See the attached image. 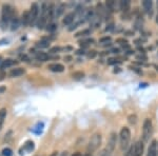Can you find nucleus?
Segmentation results:
<instances>
[{
	"label": "nucleus",
	"instance_id": "1",
	"mask_svg": "<svg viewBox=\"0 0 158 156\" xmlns=\"http://www.w3.org/2000/svg\"><path fill=\"white\" fill-rule=\"evenodd\" d=\"M15 15H16V13H15L14 9L11 6L3 4L1 11V18H0V27H1V30H6V27L11 23V20Z\"/></svg>",
	"mask_w": 158,
	"mask_h": 156
},
{
	"label": "nucleus",
	"instance_id": "2",
	"mask_svg": "<svg viewBox=\"0 0 158 156\" xmlns=\"http://www.w3.org/2000/svg\"><path fill=\"white\" fill-rule=\"evenodd\" d=\"M119 148L121 151H127L130 148V141H131V131L128 127H122L118 135Z\"/></svg>",
	"mask_w": 158,
	"mask_h": 156
},
{
	"label": "nucleus",
	"instance_id": "3",
	"mask_svg": "<svg viewBox=\"0 0 158 156\" xmlns=\"http://www.w3.org/2000/svg\"><path fill=\"white\" fill-rule=\"evenodd\" d=\"M101 142H102V136H101L100 133H95V134L92 135L88 142V147H86V151H88L89 154L96 152L101 145Z\"/></svg>",
	"mask_w": 158,
	"mask_h": 156
},
{
	"label": "nucleus",
	"instance_id": "4",
	"mask_svg": "<svg viewBox=\"0 0 158 156\" xmlns=\"http://www.w3.org/2000/svg\"><path fill=\"white\" fill-rule=\"evenodd\" d=\"M153 132H154V128H153V122L151 118H146L142 124V141L148 142L153 136Z\"/></svg>",
	"mask_w": 158,
	"mask_h": 156
},
{
	"label": "nucleus",
	"instance_id": "5",
	"mask_svg": "<svg viewBox=\"0 0 158 156\" xmlns=\"http://www.w3.org/2000/svg\"><path fill=\"white\" fill-rule=\"evenodd\" d=\"M30 14V27L36 25V22L39 18V6L38 3H33L31 6V9L29 10Z\"/></svg>",
	"mask_w": 158,
	"mask_h": 156
},
{
	"label": "nucleus",
	"instance_id": "6",
	"mask_svg": "<svg viewBox=\"0 0 158 156\" xmlns=\"http://www.w3.org/2000/svg\"><path fill=\"white\" fill-rule=\"evenodd\" d=\"M117 141H118V135H117L116 132H112L111 134H110L108 144H106V148L109 151H111V152H114V150H115V148H116V145H117Z\"/></svg>",
	"mask_w": 158,
	"mask_h": 156
},
{
	"label": "nucleus",
	"instance_id": "7",
	"mask_svg": "<svg viewBox=\"0 0 158 156\" xmlns=\"http://www.w3.org/2000/svg\"><path fill=\"white\" fill-rule=\"evenodd\" d=\"M144 152V142L141 139L137 140L133 145V156H143Z\"/></svg>",
	"mask_w": 158,
	"mask_h": 156
},
{
	"label": "nucleus",
	"instance_id": "8",
	"mask_svg": "<svg viewBox=\"0 0 158 156\" xmlns=\"http://www.w3.org/2000/svg\"><path fill=\"white\" fill-rule=\"evenodd\" d=\"M141 6L143 7V11L147 15H149L150 17L153 16V13H154V10H153V6H154V3L151 0H143L141 2Z\"/></svg>",
	"mask_w": 158,
	"mask_h": 156
},
{
	"label": "nucleus",
	"instance_id": "9",
	"mask_svg": "<svg viewBox=\"0 0 158 156\" xmlns=\"http://www.w3.org/2000/svg\"><path fill=\"white\" fill-rule=\"evenodd\" d=\"M157 147H158V141L156 139H153L149 145L147 151V156H157Z\"/></svg>",
	"mask_w": 158,
	"mask_h": 156
},
{
	"label": "nucleus",
	"instance_id": "10",
	"mask_svg": "<svg viewBox=\"0 0 158 156\" xmlns=\"http://www.w3.org/2000/svg\"><path fill=\"white\" fill-rule=\"evenodd\" d=\"M76 20V15L74 12H71V13H68L67 15L64 16V18L62 19V23L65 25V27H71L74 21Z\"/></svg>",
	"mask_w": 158,
	"mask_h": 156
},
{
	"label": "nucleus",
	"instance_id": "11",
	"mask_svg": "<svg viewBox=\"0 0 158 156\" xmlns=\"http://www.w3.org/2000/svg\"><path fill=\"white\" fill-rule=\"evenodd\" d=\"M36 27L38 30H43L47 29L48 27V18L45 15H40V17L38 18L37 22H36Z\"/></svg>",
	"mask_w": 158,
	"mask_h": 156
},
{
	"label": "nucleus",
	"instance_id": "12",
	"mask_svg": "<svg viewBox=\"0 0 158 156\" xmlns=\"http://www.w3.org/2000/svg\"><path fill=\"white\" fill-rule=\"evenodd\" d=\"M104 6H106V10H108L110 13H113V12L117 11V9L119 10L118 2L114 1V0H106V3H104Z\"/></svg>",
	"mask_w": 158,
	"mask_h": 156
},
{
	"label": "nucleus",
	"instance_id": "13",
	"mask_svg": "<svg viewBox=\"0 0 158 156\" xmlns=\"http://www.w3.org/2000/svg\"><path fill=\"white\" fill-rule=\"evenodd\" d=\"M118 6L119 10L122 13H128L131 9V1L130 0H120V1H118Z\"/></svg>",
	"mask_w": 158,
	"mask_h": 156
},
{
	"label": "nucleus",
	"instance_id": "14",
	"mask_svg": "<svg viewBox=\"0 0 158 156\" xmlns=\"http://www.w3.org/2000/svg\"><path fill=\"white\" fill-rule=\"evenodd\" d=\"M48 69L51 71V72L54 73H61L64 71V65H61V63H51V65H48Z\"/></svg>",
	"mask_w": 158,
	"mask_h": 156
},
{
	"label": "nucleus",
	"instance_id": "15",
	"mask_svg": "<svg viewBox=\"0 0 158 156\" xmlns=\"http://www.w3.org/2000/svg\"><path fill=\"white\" fill-rule=\"evenodd\" d=\"M17 63H18V61H16L14 59H11V58H7V59L2 60L1 65H0V69H1V70H4V69L14 66L15 65H17Z\"/></svg>",
	"mask_w": 158,
	"mask_h": 156
},
{
	"label": "nucleus",
	"instance_id": "16",
	"mask_svg": "<svg viewBox=\"0 0 158 156\" xmlns=\"http://www.w3.org/2000/svg\"><path fill=\"white\" fill-rule=\"evenodd\" d=\"M20 23L23 27H27V25H30V14L29 11H24L22 13L21 17H20Z\"/></svg>",
	"mask_w": 158,
	"mask_h": 156
},
{
	"label": "nucleus",
	"instance_id": "17",
	"mask_svg": "<svg viewBox=\"0 0 158 156\" xmlns=\"http://www.w3.org/2000/svg\"><path fill=\"white\" fill-rule=\"evenodd\" d=\"M143 22H144V19H143V16L141 14H138L135 18V22H134V27L136 30H141L142 27H143Z\"/></svg>",
	"mask_w": 158,
	"mask_h": 156
},
{
	"label": "nucleus",
	"instance_id": "18",
	"mask_svg": "<svg viewBox=\"0 0 158 156\" xmlns=\"http://www.w3.org/2000/svg\"><path fill=\"white\" fill-rule=\"evenodd\" d=\"M23 74H25V70L23 68H15L12 69L11 72L9 73V75L11 77H19V76H22Z\"/></svg>",
	"mask_w": 158,
	"mask_h": 156
},
{
	"label": "nucleus",
	"instance_id": "19",
	"mask_svg": "<svg viewBox=\"0 0 158 156\" xmlns=\"http://www.w3.org/2000/svg\"><path fill=\"white\" fill-rule=\"evenodd\" d=\"M35 58L36 60L40 61V62H44V61H48L50 59V56L44 52H36L35 53Z\"/></svg>",
	"mask_w": 158,
	"mask_h": 156
},
{
	"label": "nucleus",
	"instance_id": "20",
	"mask_svg": "<svg viewBox=\"0 0 158 156\" xmlns=\"http://www.w3.org/2000/svg\"><path fill=\"white\" fill-rule=\"evenodd\" d=\"M20 18L17 15H15L14 17H13V19L11 20V23H10V25H11V30L12 31H16L18 30V27H20Z\"/></svg>",
	"mask_w": 158,
	"mask_h": 156
},
{
	"label": "nucleus",
	"instance_id": "21",
	"mask_svg": "<svg viewBox=\"0 0 158 156\" xmlns=\"http://www.w3.org/2000/svg\"><path fill=\"white\" fill-rule=\"evenodd\" d=\"M65 10V4L59 3L57 4V6H55V18H59L60 16H62V14L64 13Z\"/></svg>",
	"mask_w": 158,
	"mask_h": 156
},
{
	"label": "nucleus",
	"instance_id": "22",
	"mask_svg": "<svg viewBox=\"0 0 158 156\" xmlns=\"http://www.w3.org/2000/svg\"><path fill=\"white\" fill-rule=\"evenodd\" d=\"M6 115H7V110L6 108L0 109V131H1L2 127H3L4 120L6 118Z\"/></svg>",
	"mask_w": 158,
	"mask_h": 156
},
{
	"label": "nucleus",
	"instance_id": "23",
	"mask_svg": "<svg viewBox=\"0 0 158 156\" xmlns=\"http://www.w3.org/2000/svg\"><path fill=\"white\" fill-rule=\"evenodd\" d=\"M91 33H92V30L91 29H83V30L79 31L78 33H76L75 37L76 38H80V37L85 38V37H88L89 35H91Z\"/></svg>",
	"mask_w": 158,
	"mask_h": 156
},
{
	"label": "nucleus",
	"instance_id": "24",
	"mask_svg": "<svg viewBox=\"0 0 158 156\" xmlns=\"http://www.w3.org/2000/svg\"><path fill=\"white\" fill-rule=\"evenodd\" d=\"M36 47L38 48H47L50 47V40H47V39H42L40 41L36 42Z\"/></svg>",
	"mask_w": 158,
	"mask_h": 156
},
{
	"label": "nucleus",
	"instance_id": "25",
	"mask_svg": "<svg viewBox=\"0 0 158 156\" xmlns=\"http://www.w3.org/2000/svg\"><path fill=\"white\" fill-rule=\"evenodd\" d=\"M23 148H24L25 151H27V152H32V151L34 150V148H35L34 141H32V140H27V141L24 144Z\"/></svg>",
	"mask_w": 158,
	"mask_h": 156
},
{
	"label": "nucleus",
	"instance_id": "26",
	"mask_svg": "<svg viewBox=\"0 0 158 156\" xmlns=\"http://www.w3.org/2000/svg\"><path fill=\"white\" fill-rule=\"evenodd\" d=\"M138 121V117H137L136 114H130L128 116V122L132 126H135Z\"/></svg>",
	"mask_w": 158,
	"mask_h": 156
},
{
	"label": "nucleus",
	"instance_id": "27",
	"mask_svg": "<svg viewBox=\"0 0 158 156\" xmlns=\"http://www.w3.org/2000/svg\"><path fill=\"white\" fill-rule=\"evenodd\" d=\"M97 55H98V53H97V51H95V50H90L86 52V58H88V59H94V58L97 57Z\"/></svg>",
	"mask_w": 158,
	"mask_h": 156
},
{
	"label": "nucleus",
	"instance_id": "28",
	"mask_svg": "<svg viewBox=\"0 0 158 156\" xmlns=\"http://www.w3.org/2000/svg\"><path fill=\"white\" fill-rule=\"evenodd\" d=\"M115 42H116V43H118V44H120L121 47H122V45L129 44L128 39H127V38H124V37H119V38H116Z\"/></svg>",
	"mask_w": 158,
	"mask_h": 156
},
{
	"label": "nucleus",
	"instance_id": "29",
	"mask_svg": "<svg viewBox=\"0 0 158 156\" xmlns=\"http://www.w3.org/2000/svg\"><path fill=\"white\" fill-rule=\"evenodd\" d=\"M97 156H113V152H111V151H109L106 148H104V149H102L98 153Z\"/></svg>",
	"mask_w": 158,
	"mask_h": 156
},
{
	"label": "nucleus",
	"instance_id": "30",
	"mask_svg": "<svg viewBox=\"0 0 158 156\" xmlns=\"http://www.w3.org/2000/svg\"><path fill=\"white\" fill-rule=\"evenodd\" d=\"M57 23L56 22H53V23H50V24H48V27H47V30H48V32H50V33H54L56 30H57Z\"/></svg>",
	"mask_w": 158,
	"mask_h": 156
},
{
	"label": "nucleus",
	"instance_id": "31",
	"mask_svg": "<svg viewBox=\"0 0 158 156\" xmlns=\"http://www.w3.org/2000/svg\"><path fill=\"white\" fill-rule=\"evenodd\" d=\"M121 63V60L117 59V58H109L108 59V65H116Z\"/></svg>",
	"mask_w": 158,
	"mask_h": 156
},
{
	"label": "nucleus",
	"instance_id": "32",
	"mask_svg": "<svg viewBox=\"0 0 158 156\" xmlns=\"http://www.w3.org/2000/svg\"><path fill=\"white\" fill-rule=\"evenodd\" d=\"M115 29V22L114 21H109L106 23V32H111V31H114Z\"/></svg>",
	"mask_w": 158,
	"mask_h": 156
},
{
	"label": "nucleus",
	"instance_id": "33",
	"mask_svg": "<svg viewBox=\"0 0 158 156\" xmlns=\"http://www.w3.org/2000/svg\"><path fill=\"white\" fill-rule=\"evenodd\" d=\"M95 42V40L93 39V38H82V39L79 41V43H85V44H93V43Z\"/></svg>",
	"mask_w": 158,
	"mask_h": 156
},
{
	"label": "nucleus",
	"instance_id": "34",
	"mask_svg": "<svg viewBox=\"0 0 158 156\" xmlns=\"http://www.w3.org/2000/svg\"><path fill=\"white\" fill-rule=\"evenodd\" d=\"M73 78L76 79V80H80V79H82L85 77V73L83 72H75L73 74Z\"/></svg>",
	"mask_w": 158,
	"mask_h": 156
},
{
	"label": "nucleus",
	"instance_id": "35",
	"mask_svg": "<svg viewBox=\"0 0 158 156\" xmlns=\"http://www.w3.org/2000/svg\"><path fill=\"white\" fill-rule=\"evenodd\" d=\"M2 156H13V150L10 148H4L1 152Z\"/></svg>",
	"mask_w": 158,
	"mask_h": 156
},
{
	"label": "nucleus",
	"instance_id": "36",
	"mask_svg": "<svg viewBox=\"0 0 158 156\" xmlns=\"http://www.w3.org/2000/svg\"><path fill=\"white\" fill-rule=\"evenodd\" d=\"M111 40H112L111 36H104V37H101L100 39H99V42H100L101 44H106V43L111 42Z\"/></svg>",
	"mask_w": 158,
	"mask_h": 156
},
{
	"label": "nucleus",
	"instance_id": "37",
	"mask_svg": "<svg viewBox=\"0 0 158 156\" xmlns=\"http://www.w3.org/2000/svg\"><path fill=\"white\" fill-rule=\"evenodd\" d=\"M64 50V48H61V47H54L52 48H50V53H52V54H55V53H58L60 52V51Z\"/></svg>",
	"mask_w": 158,
	"mask_h": 156
},
{
	"label": "nucleus",
	"instance_id": "38",
	"mask_svg": "<svg viewBox=\"0 0 158 156\" xmlns=\"http://www.w3.org/2000/svg\"><path fill=\"white\" fill-rule=\"evenodd\" d=\"M136 59L139 60V61H142V62H144V61L148 60V57L146 54H139L136 56Z\"/></svg>",
	"mask_w": 158,
	"mask_h": 156
},
{
	"label": "nucleus",
	"instance_id": "39",
	"mask_svg": "<svg viewBox=\"0 0 158 156\" xmlns=\"http://www.w3.org/2000/svg\"><path fill=\"white\" fill-rule=\"evenodd\" d=\"M143 42H146V39H143V38H141V37H140V38H137V39H135V40H134V43L137 45V47H140V45H141Z\"/></svg>",
	"mask_w": 158,
	"mask_h": 156
},
{
	"label": "nucleus",
	"instance_id": "40",
	"mask_svg": "<svg viewBox=\"0 0 158 156\" xmlns=\"http://www.w3.org/2000/svg\"><path fill=\"white\" fill-rule=\"evenodd\" d=\"M131 69L132 71H134L135 73H137V74H139V75H142V70L141 69H139V68H135V66H131Z\"/></svg>",
	"mask_w": 158,
	"mask_h": 156
},
{
	"label": "nucleus",
	"instance_id": "41",
	"mask_svg": "<svg viewBox=\"0 0 158 156\" xmlns=\"http://www.w3.org/2000/svg\"><path fill=\"white\" fill-rule=\"evenodd\" d=\"M126 156H133V145H131L128 149V151H127V153H126Z\"/></svg>",
	"mask_w": 158,
	"mask_h": 156
},
{
	"label": "nucleus",
	"instance_id": "42",
	"mask_svg": "<svg viewBox=\"0 0 158 156\" xmlns=\"http://www.w3.org/2000/svg\"><path fill=\"white\" fill-rule=\"evenodd\" d=\"M110 53H113V54H117V55H118L119 53H120V48H113L111 51H110Z\"/></svg>",
	"mask_w": 158,
	"mask_h": 156
},
{
	"label": "nucleus",
	"instance_id": "43",
	"mask_svg": "<svg viewBox=\"0 0 158 156\" xmlns=\"http://www.w3.org/2000/svg\"><path fill=\"white\" fill-rule=\"evenodd\" d=\"M76 54H77V55H86V52H85V50L80 48V50L76 51Z\"/></svg>",
	"mask_w": 158,
	"mask_h": 156
},
{
	"label": "nucleus",
	"instance_id": "44",
	"mask_svg": "<svg viewBox=\"0 0 158 156\" xmlns=\"http://www.w3.org/2000/svg\"><path fill=\"white\" fill-rule=\"evenodd\" d=\"M137 50L140 52V54H146V50H144V48L142 47H137Z\"/></svg>",
	"mask_w": 158,
	"mask_h": 156
},
{
	"label": "nucleus",
	"instance_id": "45",
	"mask_svg": "<svg viewBox=\"0 0 158 156\" xmlns=\"http://www.w3.org/2000/svg\"><path fill=\"white\" fill-rule=\"evenodd\" d=\"M124 54H126V55H134V54H135V51H134V50H131V48H130L129 51L124 52Z\"/></svg>",
	"mask_w": 158,
	"mask_h": 156
},
{
	"label": "nucleus",
	"instance_id": "46",
	"mask_svg": "<svg viewBox=\"0 0 158 156\" xmlns=\"http://www.w3.org/2000/svg\"><path fill=\"white\" fill-rule=\"evenodd\" d=\"M6 91V86H0V94H3Z\"/></svg>",
	"mask_w": 158,
	"mask_h": 156
},
{
	"label": "nucleus",
	"instance_id": "47",
	"mask_svg": "<svg viewBox=\"0 0 158 156\" xmlns=\"http://www.w3.org/2000/svg\"><path fill=\"white\" fill-rule=\"evenodd\" d=\"M71 60H72V57H71V56H65L64 57V61H67V62H70Z\"/></svg>",
	"mask_w": 158,
	"mask_h": 156
},
{
	"label": "nucleus",
	"instance_id": "48",
	"mask_svg": "<svg viewBox=\"0 0 158 156\" xmlns=\"http://www.w3.org/2000/svg\"><path fill=\"white\" fill-rule=\"evenodd\" d=\"M126 34H128V36H132V35H134V33H132L131 31H126Z\"/></svg>",
	"mask_w": 158,
	"mask_h": 156
},
{
	"label": "nucleus",
	"instance_id": "49",
	"mask_svg": "<svg viewBox=\"0 0 158 156\" xmlns=\"http://www.w3.org/2000/svg\"><path fill=\"white\" fill-rule=\"evenodd\" d=\"M59 156H69V153L67 152V151H64V152H62Z\"/></svg>",
	"mask_w": 158,
	"mask_h": 156
},
{
	"label": "nucleus",
	"instance_id": "50",
	"mask_svg": "<svg viewBox=\"0 0 158 156\" xmlns=\"http://www.w3.org/2000/svg\"><path fill=\"white\" fill-rule=\"evenodd\" d=\"M72 156H82V154H80L79 152H77V153H74Z\"/></svg>",
	"mask_w": 158,
	"mask_h": 156
},
{
	"label": "nucleus",
	"instance_id": "51",
	"mask_svg": "<svg viewBox=\"0 0 158 156\" xmlns=\"http://www.w3.org/2000/svg\"><path fill=\"white\" fill-rule=\"evenodd\" d=\"M50 156H58V152H56V151H55V152H53Z\"/></svg>",
	"mask_w": 158,
	"mask_h": 156
},
{
	"label": "nucleus",
	"instance_id": "52",
	"mask_svg": "<svg viewBox=\"0 0 158 156\" xmlns=\"http://www.w3.org/2000/svg\"><path fill=\"white\" fill-rule=\"evenodd\" d=\"M117 69V70H114V73H118V72H120V68H116Z\"/></svg>",
	"mask_w": 158,
	"mask_h": 156
},
{
	"label": "nucleus",
	"instance_id": "53",
	"mask_svg": "<svg viewBox=\"0 0 158 156\" xmlns=\"http://www.w3.org/2000/svg\"><path fill=\"white\" fill-rule=\"evenodd\" d=\"M82 156H93V155H92V154H89V153H86V154L82 155Z\"/></svg>",
	"mask_w": 158,
	"mask_h": 156
},
{
	"label": "nucleus",
	"instance_id": "54",
	"mask_svg": "<svg viewBox=\"0 0 158 156\" xmlns=\"http://www.w3.org/2000/svg\"><path fill=\"white\" fill-rule=\"evenodd\" d=\"M156 22L158 23V14H157V16H156Z\"/></svg>",
	"mask_w": 158,
	"mask_h": 156
},
{
	"label": "nucleus",
	"instance_id": "55",
	"mask_svg": "<svg viewBox=\"0 0 158 156\" xmlns=\"http://www.w3.org/2000/svg\"><path fill=\"white\" fill-rule=\"evenodd\" d=\"M1 60H2V58H1V56H0V62H1Z\"/></svg>",
	"mask_w": 158,
	"mask_h": 156
},
{
	"label": "nucleus",
	"instance_id": "56",
	"mask_svg": "<svg viewBox=\"0 0 158 156\" xmlns=\"http://www.w3.org/2000/svg\"><path fill=\"white\" fill-rule=\"evenodd\" d=\"M157 156H158V147H157Z\"/></svg>",
	"mask_w": 158,
	"mask_h": 156
},
{
	"label": "nucleus",
	"instance_id": "57",
	"mask_svg": "<svg viewBox=\"0 0 158 156\" xmlns=\"http://www.w3.org/2000/svg\"><path fill=\"white\" fill-rule=\"evenodd\" d=\"M156 70H157V71H158V66H156Z\"/></svg>",
	"mask_w": 158,
	"mask_h": 156
},
{
	"label": "nucleus",
	"instance_id": "58",
	"mask_svg": "<svg viewBox=\"0 0 158 156\" xmlns=\"http://www.w3.org/2000/svg\"><path fill=\"white\" fill-rule=\"evenodd\" d=\"M156 44H157V45H158V41H156Z\"/></svg>",
	"mask_w": 158,
	"mask_h": 156
},
{
	"label": "nucleus",
	"instance_id": "59",
	"mask_svg": "<svg viewBox=\"0 0 158 156\" xmlns=\"http://www.w3.org/2000/svg\"><path fill=\"white\" fill-rule=\"evenodd\" d=\"M157 6H158V2H157Z\"/></svg>",
	"mask_w": 158,
	"mask_h": 156
}]
</instances>
